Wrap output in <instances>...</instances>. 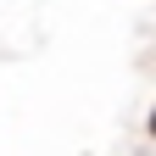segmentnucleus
Listing matches in <instances>:
<instances>
[{
    "mask_svg": "<svg viewBox=\"0 0 156 156\" xmlns=\"http://www.w3.org/2000/svg\"><path fill=\"white\" fill-rule=\"evenodd\" d=\"M151 134H156V112H151Z\"/></svg>",
    "mask_w": 156,
    "mask_h": 156,
    "instance_id": "1",
    "label": "nucleus"
}]
</instances>
